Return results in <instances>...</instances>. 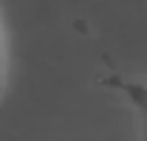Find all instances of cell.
Here are the masks:
<instances>
[{"label": "cell", "instance_id": "obj_1", "mask_svg": "<svg viewBox=\"0 0 147 141\" xmlns=\"http://www.w3.org/2000/svg\"><path fill=\"white\" fill-rule=\"evenodd\" d=\"M6 85H9V37H6L3 17H0V99L6 93Z\"/></svg>", "mask_w": 147, "mask_h": 141}]
</instances>
